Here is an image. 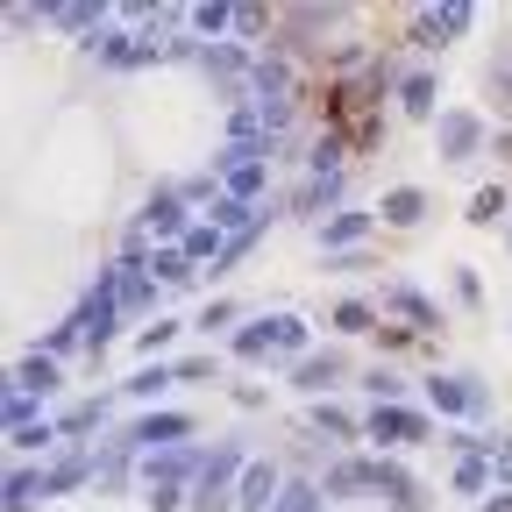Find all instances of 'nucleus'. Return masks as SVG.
I'll list each match as a JSON object with an SVG mask.
<instances>
[{"label":"nucleus","instance_id":"1","mask_svg":"<svg viewBox=\"0 0 512 512\" xmlns=\"http://www.w3.org/2000/svg\"><path fill=\"white\" fill-rule=\"evenodd\" d=\"M242 470H249V463H242L235 441L214 448V456L200 463V491H192V505H200V512H221V505H228V484H242Z\"/></svg>","mask_w":512,"mask_h":512},{"label":"nucleus","instance_id":"2","mask_svg":"<svg viewBox=\"0 0 512 512\" xmlns=\"http://www.w3.org/2000/svg\"><path fill=\"white\" fill-rule=\"evenodd\" d=\"M114 313H121V299H114V285L100 278V285L86 292V306L72 313V320H79V335H86V349H107V342H114Z\"/></svg>","mask_w":512,"mask_h":512},{"label":"nucleus","instance_id":"3","mask_svg":"<svg viewBox=\"0 0 512 512\" xmlns=\"http://www.w3.org/2000/svg\"><path fill=\"white\" fill-rule=\"evenodd\" d=\"M107 285H114L121 313H143V306H150V264H143L136 249H128V256H114V264H107Z\"/></svg>","mask_w":512,"mask_h":512},{"label":"nucleus","instance_id":"4","mask_svg":"<svg viewBox=\"0 0 512 512\" xmlns=\"http://www.w3.org/2000/svg\"><path fill=\"white\" fill-rule=\"evenodd\" d=\"M185 434H192L185 413H143L136 427H128V448H178Z\"/></svg>","mask_w":512,"mask_h":512},{"label":"nucleus","instance_id":"5","mask_svg":"<svg viewBox=\"0 0 512 512\" xmlns=\"http://www.w3.org/2000/svg\"><path fill=\"white\" fill-rule=\"evenodd\" d=\"M370 434L399 448V441H427V420H420V413H406V406H377V413H370Z\"/></svg>","mask_w":512,"mask_h":512},{"label":"nucleus","instance_id":"6","mask_svg":"<svg viewBox=\"0 0 512 512\" xmlns=\"http://www.w3.org/2000/svg\"><path fill=\"white\" fill-rule=\"evenodd\" d=\"M477 143H484V121L477 114H441V150L456 157V164L477 157Z\"/></svg>","mask_w":512,"mask_h":512},{"label":"nucleus","instance_id":"7","mask_svg":"<svg viewBox=\"0 0 512 512\" xmlns=\"http://www.w3.org/2000/svg\"><path fill=\"white\" fill-rule=\"evenodd\" d=\"M427 399H434L441 413H484V392H477V384H463V377H427Z\"/></svg>","mask_w":512,"mask_h":512},{"label":"nucleus","instance_id":"8","mask_svg":"<svg viewBox=\"0 0 512 512\" xmlns=\"http://www.w3.org/2000/svg\"><path fill=\"white\" fill-rule=\"evenodd\" d=\"M235 491H242V512H264V505H278V491H285V484H278V470H271V463H249Z\"/></svg>","mask_w":512,"mask_h":512},{"label":"nucleus","instance_id":"9","mask_svg":"<svg viewBox=\"0 0 512 512\" xmlns=\"http://www.w3.org/2000/svg\"><path fill=\"white\" fill-rule=\"evenodd\" d=\"M377 470H384V463H335L320 491H335V498H363V491H377Z\"/></svg>","mask_w":512,"mask_h":512},{"label":"nucleus","instance_id":"10","mask_svg":"<svg viewBox=\"0 0 512 512\" xmlns=\"http://www.w3.org/2000/svg\"><path fill=\"white\" fill-rule=\"evenodd\" d=\"M456 29H470V8H463V0H448V8L420 15V36H413V43H448Z\"/></svg>","mask_w":512,"mask_h":512},{"label":"nucleus","instance_id":"11","mask_svg":"<svg viewBox=\"0 0 512 512\" xmlns=\"http://www.w3.org/2000/svg\"><path fill=\"white\" fill-rule=\"evenodd\" d=\"M50 384H57V363H50V356H22V363H15V384H8V392H29V399H43Z\"/></svg>","mask_w":512,"mask_h":512},{"label":"nucleus","instance_id":"12","mask_svg":"<svg viewBox=\"0 0 512 512\" xmlns=\"http://www.w3.org/2000/svg\"><path fill=\"white\" fill-rule=\"evenodd\" d=\"M285 342V313H271V320H249V328L235 335V349L242 356H264V349H278Z\"/></svg>","mask_w":512,"mask_h":512},{"label":"nucleus","instance_id":"13","mask_svg":"<svg viewBox=\"0 0 512 512\" xmlns=\"http://www.w3.org/2000/svg\"><path fill=\"white\" fill-rule=\"evenodd\" d=\"M178 249L192 256V264H207V271H221V256H228V242H221V228H214V221H207V228H192Z\"/></svg>","mask_w":512,"mask_h":512},{"label":"nucleus","instance_id":"14","mask_svg":"<svg viewBox=\"0 0 512 512\" xmlns=\"http://www.w3.org/2000/svg\"><path fill=\"white\" fill-rule=\"evenodd\" d=\"M50 491V470H8V512H29V498H43Z\"/></svg>","mask_w":512,"mask_h":512},{"label":"nucleus","instance_id":"15","mask_svg":"<svg viewBox=\"0 0 512 512\" xmlns=\"http://www.w3.org/2000/svg\"><path fill=\"white\" fill-rule=\"evenodd\" d=\"M292 384H299V392H328V384H342V363H335V356H306V363L292 370Z\"/></svg>","mask_w":512,"mask_h":512},{"label":"nucleus","instance_id":"16","mask_svg":"<svg viewBox=\"0 0 512 512\" xmlns=\"http://www.w3.org/2000/svg\"><path fill=\"white\" fill-rule=\"evenodd\" d=\"M221 185H228V200H256V192H264V157H249V164H235V171H221Z\"/></svg>","mask_w":512,"mask_h":512},{"label":"nucleus","instance_id":"17","mask_svg":"<svg viewBox=\"0 0 512 512\" xmlns=\"http://www.w3.org/2000/svg\"><path fill=\"white\" fill-rule=\"evenodd\" d=\"M93 470H100V463H93V456H79V448H72V456H57V463H50V491H79V484H86Z\"/></svg>","mask_w":512,"mask_h":512},{"label":"nucleus","instance_id":"18","mask_svg":"<svg viewBox=\"0 0 512 512\" xmlns=\"http://www.w3.org/2000/svg\"><path fill=\"white\" fill-rule=\"evenodd\" d=\"M356 235H370V214H335V221H320V249H349Z\"/></svg>","mask_w":512,"mask_h":512},{"label":"nucleus","instance_id":"19","mask_svg":"<svg viewBox=\"0 0 512 512\" xmlns=\"http://www.w3.org/2000/svg\"><path fill=\"white\" fill-rule=\"evenodd\" d=\"M420 214H427V200H420L413 185H399V192H384V221H392V228H413Z\"/></svg>","mask_w":512,"mask_h":512},{"label":"nucleus","instance_id":"20","mask_svg":"<svg viewBox=\"0 0 512 512\" xmlns=\"http://www.w3.org/2000/svg\"><path fill=\"white\" fill-rule=\"evenodd\" d=\"M100 57H107V64H150V57H157V43H143V36H107V43H100Z\"/></svg>","mask_w":512,"mask_h":512},{"label":"nucleus","instance_id":"21","mask_svg":"<svg viewBox=\"0 0 512 512\" xmlns=\"http://www.w3.org/2000/svg\"><path fill=\"white\" fill-rule=\"evenodd\" d=\"M100 420H107V406H100V399H86V406H72V413L57 420V434H64V441H86Z\"/></svg>","mask_w":512,"mask_h":512},{"label":"nucleus","instance_id":"22","mask_svg":"<svg viewBox=\"0 0 512 512\" xmlns=\"http://www.w3.org/2000/svg\"><path fill=\"white\" fill-rule=\"evenodd\" d=\"M43 22H57V29H100V22H107V8H100V0H93V8L79 0V8H43Z\"/></svg>","mask_w":512,"mask_h":512},{"label":"nucleus","instance_id":"23","mask_svg":"<svg viewBox=\"0 0 512 512\" xmlns=\"http://www.w3.org/2000/svg\"><path fill=\"white\" fill-rule=\"evenodd\" d=\"M164 384H178V370H171V363H143L136 377H128V392H136V399H157Z\"/></svg>","mask_w":512,"mask_h":512},{"label":"nucleus","instance_id":"24","mask_svg":"<svg viewBox=\"0 0 512 512\" xmlns=\"http://www.w3.org/2000/svg\"><path fill=\"white\" fill-rule=\"evenodd\" d=\"M200 64H207V72H221V79H235V72H256V64H249L235 43H214V50H200Z\"/></svg>","mask_w":512,"mask_h":512},{"label":"nucleus","instance_id":"25","mask_svg":"<svg viewBox=\"0 0 512 512\" xmlns=\"http://www.w3.org/2000/svg\"><path fill=\"white\" fill-rule=\"evenodd\" d=\"M150 221H157L164 235H192V228H185V207H178V192H157V200H150Z\"/></svg>","mask_w":512,"mask_h":512},{"label":"nucleus","instance_id":"26","mask_svg":"<svg viewBox=\"0 0 512 512\" xmlns=\"http://www.w3.org/2000/svg\"><path fill=\"white\" fill-rule=\"evenodd\" d=\"M271 512H320V484H306V477H299V484H285Z\"/></svg>","mask_w":512,"mask_h":512},{"label":"nucleus","instance_id":"27","mask_svg":"<svg viewBox=\"0 0 512 512\" xmlns=\"http://www.w3.org/2000/svg\"><path fill=\"white\" fill-rule=\"evenodd\" d=\"M392 306H399V313L413 320V328H434V306H427V299H420L413 285H392Z\"/></svg>","mask_w":512,"mask_h":512},{"label":"nucleus","instance_id":"28","mask_svg":"<svg viewBox=\"0 0 512 512\" xmlns=\"http://www.w3.org/2000/svg\"><path fill=\"white\" fill-rule=\"evenodd\" d=\"M399 93H406V114H434V93H441V86H434L427 72H413V79H406Z\"/></svg>","mask_w":512,"mask_h":512},{"label":"nucleus","instance_id":"29","mask_svg":"<svg viewBox=\"0 0 512 512\" xmlns=\"http://www.w3.org/2000/svg\"><path fill=\"white\" fill-rule=\"evenodd\" d=\"M150 264H157V278H164V285H185V278H192V256H185V249H157Z\"/></svg>","mask_w":512,"mask_h":512},{"label":"nucleus","instance_id":"30","mask_svg":"<svg viewBox=\"0 0 512 512\" xmlns=\"http://www.w3.org/2000/svg\"><path fill=\"white\" fill-rule=\"evenodd\" d=\"M377 491H392L399 505H413V498H420V491H413V477H406L399 463H384V470H377Z\"/></svg>","mask_w":512,"mask_h":512},{"label":"nucleus","instance_id":"31","mask_svg":"<svg viewBox=\"0 0 512 512\" xmlns=\"http://www.w3.org/2000/svg\"><path fill=\"white\" fill-rule=\"evenodd\" d=\"M370 320H377V313H370L363 299H349V306H335V328H342V335H363V328H370Z\"/></svg>","mask_w":512,"mask_h":512},{"label":"nucleus","instance_id":"32","mask_svg":"<svg viewBox=\"0 0 512 512\" xmlns=\"http://www.w3.org/2000/svg\"><path fill=\"white\" fill-rule=\"evenodd\" d=\"M242 8H221V0H214V8H192V29H200V36H214V29H228Z\"/></svg>","mask_w":512,"mask_h":512},{"label":"nucleus","instance_id":"33","mask_svg":"<svg viewBox=\"0 0 512 512\" xmlns=\"http://www.w3.org/2000/svg\"><path fill=\"white\" fill-rule=\"evenodd\" d=\"M363 384H370V399H377V406H392V399H399V377H392V370H363Z\"/></svg>","mask_w":512,"mask_h":512},{"label":"nucleus","instance_id":"34","mask_svg":"<svg viewBox=\"0 0 512 512\" xmlns=\"http://www.w3.org/2000/svg\"><path fill=\"white\" fill-rule=\"evenodd\" d=\"M484 477H491V463H484V456H463V470H456V491H484Z\"/></svg>","mask_w":512,"mask_h":512},{"label":"nucleus","instance_id":"35","mask_svg":"<svg viewBox=\"0 0 512 512\" xmlns=\"http://www.w3.org/2000/svg\"><path fill=\"white\" fill-rule=\"evenodd\" d=\"M335 192H342V178H335V171H328V178H313V185H306V207L320 214V207H328V200H335Z\"/></svg>","mask_w":512,"mask_h":512},{"label":"nucleus","instance_id":"36","mask_svg":"<svg viewBox=\"0 0 512 512\" xmlns=\"http://www.w3.org/2000/svg\"><path fill=\"white\" fill-rule=\"evenodd\" d=\"M498 207H505V192H498V185H484V192H477V200H470V221H491Z\"/></svg>","mask_w":512,"mask_h":512},{"label":"nucleus","instance_id":"37","mask_svg":"<svg viewBox=\"0 0 512 512\" xmlns=\"http://www.w3.org/2000/svg\"><path fill=\"white\" fill-rule=\"evenodd\" d=\"M207 377H214V356H185L178 363V384H207Z\"/></svg>","mask_w":512,"mask_h":512},{"label":"nucleus","instance_id":"38","mask_svg":"<svg viewBox=\"0 0 512 512\" xmlns=\"http://www.w3.org/2000/svg\"><path fill=\"white\" fill-rule=\"evenodd\" d=\"M50 441H57V427H43V420H36V427H22V434H15V448H50Z\"/></svg>","mask_w":512,"mask_h":512},{"label":"nucleus","instance_id":"39","mask_svg":"<svg viewBox=\"0 0 512 512\" xmlns=\"http://www.w3.org/2000/svg\"><path fill=\"white\" fill-rule=\"evenodd\" d=\"M320 427H328V434H356V420L342 406H320Z\"/></svg>","mask_w":512,"mask_h":512},{"label":"nucleus","instance_id":"40","mask_svg":"<svg viewBox=\"0 0 512 512\" xmlns=\"http://www.w3.org/2000/svg\"><path fill=\"white\" fill-rule=\"evenodd\" d=\"M228 320H235V306H228V299H214V306L200 313V328H228Z\"/></svg>","mask_w":512,"mask_h":512},{"label":"nucleus","instance_id":"41","mask_svg":"<svg viewBox=\"0 0 512 512\" xmlns=\"http://www.w3.org/2000/svg\"><path fill=\"white\" fill-rule=\"evenodd\" d=\"M164 342H171V320H150V328H143V356L164 349Z\"/></svg>","mask_w":512,"mask_h":512},{"label":"nucleus","instance_id":"42","mask_svg":"<svg viewBox=\"0 0 512 512\" xmlns=\"http://www.w3.org/2000/svg\"><path fill=\"white\" fill-rule=\"evenodd\" d=\"M484 512H512V491H498V498H484Z\"/></svg>","mask_w":512,"mask_h":512},{"label":"nucleus","instance_id":"43","mask_svg":"<svg viewBox=\"0 0 512 512\" xmlns=\"http://www.w3.org/2000/svg\"><path fill=\"white\" fill-rule=\"evenodd\" d=\"M498 477H512V448H498Z\"/></svg>","mask_w":512,"mask_h":512},{"label":"nucleus","instance_id":"44","mask_svg":"<svg viewBox=\"0 0 512 512\" xmlns=\"http://www.w3.org/2000/svg\"><path fill=\"white\" fill-rule=\"evenodd\" d=\"M505 79H512V72H505Z\"/></svg>","mask_w":512,"mask_h":512}]
</instances>
